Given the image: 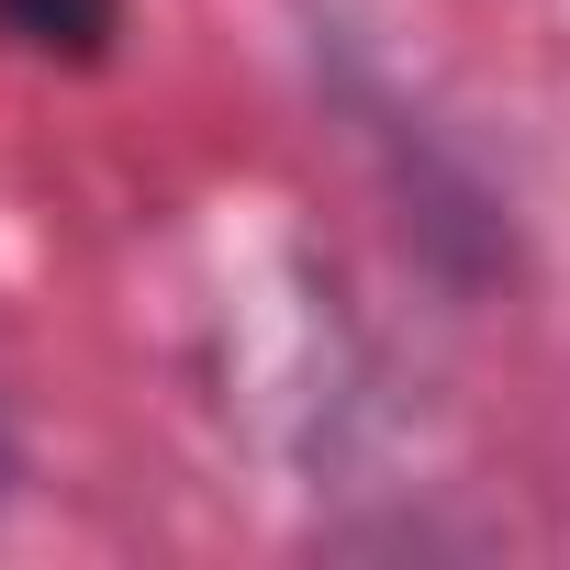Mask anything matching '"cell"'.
<instances>
[{
	"instance_id": "1",
	"label": "cell",
	"mask_w": 570,
	"mask_h": 570,
	"mask_svg": "<svg viewBox=\"0 0 570 570\" xmlns=\"http://www.w3.org/2000/svg\"><path fill=\"white\" fill-rule=\"evenodd\" d=\"M0 35H12L23 57L90 68V57H112V35H124V0H0Z\"/></svg>"
}]
</instances>
